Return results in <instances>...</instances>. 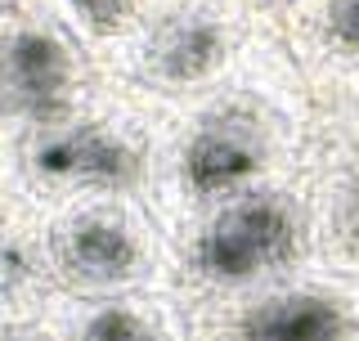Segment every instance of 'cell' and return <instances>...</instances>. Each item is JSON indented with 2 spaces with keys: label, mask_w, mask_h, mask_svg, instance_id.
Wrapping results in <instances>:
<instances>
[{
  "label": "cell",
  "mask_w": 359,
  "mask_h": 341,
  "mask_svg": "<svg viewBox=\"0 0 359 341\" xmlns=\"http://www.w3.org/2000/svg\"><path fill=\"white\" fill-rule=\"evenodd\" d=\"M314 95L274 27L220 86L166 104L144 202L166 234L207 207L301 170Z\"/></svg>",
  "instance_id": "obj_1"
},
{
  "label": "cell",
  "mask_w": 359,
  "mask_h": 341,
  "mask_svg": "<svg viewBox=\"0 0 359 341\" xmlns=\"http://www.w3.org/2000/svg\"><path fill=\"white\" fill-rule=\"evenodd\" d=\"M162 112L166 99L130 86L126 76L99 72V81L72 108L27 131L0 157L9 166V180L45 207L81 198V193H140L144 198Z\"/></svg>",
  "instance_id": "obj_2"
},
{
  "label": "cell",
  "mask_w": 359,
  "mask_h": 341,
  "mask_svg": "<svg viewBox=\"0 0 359 341\" xmlns=\"http://www.w3.org/2000/svg\"><path fill=\"white\" fill-rule=\"evenodd\" d=\"M314 265L310 198L301 170L269 180L247 193L207 207L202 215L171 234V279L166 292L175 301L198 305L211 297L256 288L269 279H287Z\"/></svg>",
  "instance_id": "obj_3"
},
{
  "label": "cell",
  "mask_w": 359,
  "mask_h": 341,
  "mask_svg": "<svg viewBox=\"0 0 359 341\" xmlns=\"http://www.w3.org/2000/svg\"><path fill=\"white\" fill-rule=\"evenodd\" d=\"M50 260L76 301L166 292L171 234L140 193H81L50 207Z\"/></svg>",
  "instance_id": "obj_4"
},
{
  "label": "cell",
  "mask_w": 359,
  "mask_h": 341,
  "mask_svg": "<svg viewBox=\"0 0 359 341\" xmlns=\"http://www.w3.org/2000/svg\"><path fill=\"white\" fill-rule=\"evenodd\" d=\"M261 32L265 22L247 0H157L117 76L180 104L220 86L261 41Z\"/></svg>",
  "instance_id": "obj_5"
},
{
  "label": "cell",
  "mask_w": 359,
  "mask_h": 341,
  "mask_svg": "<svg viewBox=\"0 0 359 341\" xmlns=\"http://www.w3.org/2000/svg\"><path fill=\"white\" fill-rule=\"evenodd\" d=\"M189 341H359V274L297 269L189 305Z\"/></svg>",
  "instance_id": "obj_6"
},
{
  "label": "cell",
  "mask_w": 359,
  "mask_h": 341,
  "mask_svg": "<svg viewBox=\"0 0 359 341\" xmlns=\"http://www.w3.org/2000/svg\"><path fill=\"white\" fill-rule=\"evenodd\" d=\"M99 72L104 67L45 5L18 14L0 41V153L72 108L99 81Z\"/></svg>",
  "instance_id": "obj_7"
},
{
  "label": "cell",
  "mask_w": 359,
  "mask_h": 341,
  "mask_svg": "<svg viewBox=\"0 0 359 341\" xmlns=\"http://www.w3.org/2000/svg\"><path fill=\"white\" fill-rule=\"evenodd\" d=\"M59 297L50 260V207L9 180L0 202V323L45 319Z\"/></svg>",
  "instance_id": "obj_8"
},
{
  "label": "cell",
  "mask_w": 359,
  "mask_h": 341,
  "mask_svg": "<svg viewBox=\"0 0 359 341\" xmlns=\"http://www.w3.org/2000/svg\"><path fill=\"white\" fill-rule=\"evenodd\" d=\"M274 32L314 95L359 90V0H297Z\"/></svg>",
  "instance_id": "obj_9"
},
{
  "label": "cell",
  "mask_w": 359,
  "mask_h": 341,
  "mask_svg": "<svg viewBox=\"0 0 359 341\" xmlns=\"http://www.w3.org/2000/svg\"><path fill=\"white\" fill-rule=\"evenodd\" d=\"M63 341H189V310L171 292L76 301L59 297L50 310Z\"/></svg>",
  "instance_id": "obj_10"
},
{
  "label": "cell",
  "mask_w": 359,
  "mask_h": 341,
  "mask_svg": "<svg viewBox=\"0 0 359 341\" xmlns=\"http://www.w3.org/2000/svg\"><path fill=\"white\" fill-rule=\"evenodd\" d=\"M301 185L310 198L314 265L359 274V162L337 153H301Z\"/></svg>",
  "instance_id": "obj_11"
},
{
  "label": "cell",
  "mask_w": 359,
  "mask_h": 341,
  "mask_svg": "<svg viewBox=\"0 0 359 341\" xmlns=\"http://www.w3.org/2000/svg\"><path fill=\"white\" fill-rule=\"evenodd\" d=\"M104 72L117 76L157 0H41Z\"/></svg>",
  "instance_id": "obj_12"
},
{
  "label": "cell",
  "mask_w": 359,
  "mask_h": 341,
  "mask_svg": "<svg viewBox=\"0 0 359 341\" xmlns=\"http://www.w3.org/2000/svg\"><path fill=\"white\" fill-rule=\"evenodd\" d=\"M306 149H323L346 157V162H359V90L314 95V121H310Z\"/></svg>",
  "instance_id": "obj_13"
},
{
  "label": "cell",
  "mask_w": 359,
  "mask_h": 341,
  "mask_svg": "<svg viewBox=\"0 0 359 341\" xmlns=\"http://www.w3.org/2000/svg\"><path fill=\"white\" fill-rule=\"evenodd\" d=\"M0 341H63L54 319H14V323H0Z\"/></svg>",
  "instance_id": "obj_14"
},
{
  "label": "cell",
  "mask_w": 359,
  "mask_h": 341,
  "mask_svg": "<svg viewBox=\"0 0 359 341\" xmlns=\"http://www.w3.org/2000/svg\"><path fill=\"white\" fill-rule=\"evenodd\" d=\"M247 5H252V14L265 22V27H278V18L287 14L292 5H297V0H247Z\"/></svg>",
  "instance_id": "obj_15"
},
{
  "label": "cell",
  "mask_w": 359,
  "mask_h": 341,
  "mask_svg": "<svg viewBox=\"0 0 359 341\" xmlns=\"http://www.w3.org/2000/svg\"><path fill=\"white\" fill-rule=\"evenodd\" d=\"M41 0H0V9H5V14H27V9H36Z\"/></svg>",
  "instance_id": "obj_16"
},
{
  "label": "cell",
  "mask_w": 359,
  "mask_h": 341,
  "mask_svg": "<svg viewBox=\"0 0 359 341\" xmlns=\"http://www.w3.org/2000/svg\"><path fill=\"white\" fill-rule=\"evenodd\" d=\"M5 193H9V166H5V157H0V202H5Z\"/></svg>",
  "instance_id": "obj_17"
},
{
  "label": "cell",
  "mask_w": 359,
  "mask_h": 341,
  "mask_svg": "<svg viewBox=\"0 0 359 341\" xmlns=\"http://www.w3.org/2000/svg\"><path fill=\"white\" fill-rule=\"evenodd\" d=\"M14 18H18V14H5V9H0V41H5V27H9Z\"/></svg>",
  "instance_id": "obj_18"
}]
</instances>
